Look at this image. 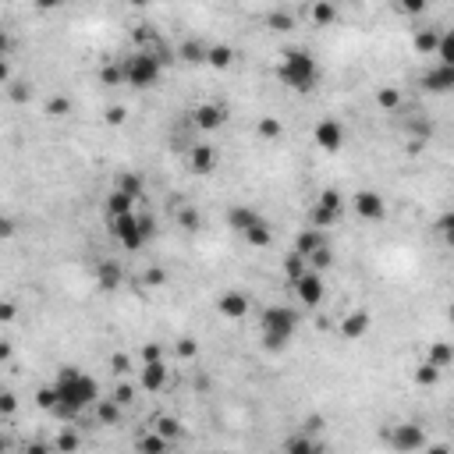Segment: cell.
Wrapping results in <instances>:
<instances>
[{"instance_id":"obj_55","label":"cell","mask_w":454,"mask_h":454,"mask_svg":"<svg viewBox=\"0 0 454 454\" xmlns=\"http://www.w3.org/2000/svg\"><path fill=\"white\" fill-rule=\"evenodd\" d=\"M0 411H4V416H11V411H14V398H11V394L0 398Z\"/></svg>"},{"instance_id":"obj_4","label":"cell","mask_w":454,"mask_h":454,"mask_svg":"<svg viewBox=\"0 0 454 454\" xmlns=\"http://www.w3.org/2000/svg\"><path fill=\"white\" fill-rule=\"evenodd\" d=\"M163 75V60L150 50H135L132 57H125V82L135 89H153Z\"/></svg>"},{"instance_id":"obj_27","label":"cell","mask_w":454,"mask_h":454,"mask_svg":"<svg viewBox=\"0 0 454 454\" xmlns=\"http://www.w3.org/2000/svg\"><path fill=\"white\" fill-rule=\"evenodd\" d=\"M433 231L440 235V241L447 245V249H454V210L440 213V217H437V224H433Z\"/></svg>"},{"instance_id":"obj_26","label":"cell","mask_w":454,"mask_h":454,"mask_svg":"<svg viewBox=\"0 0 454 454\" xmlns=\"http://www.w3.org/2000/svg\"><path fill=\"white\" fill-rule=\"evenodd\" d=\"M309 270V259L302 256V252H291V256H284V277H287V284H295L302 274Z\"/></svg>"},{"instance_id":"obj_8","label":"cell","mask_w":454,"mask_h":454,"mask_svg":"<svg viewBox=\"0 0 454 454\" xmlns=\"http://www.w3.org/2000/svg\"><path fill=\"white\" fill-rule=\"evenodd\" d=\"M422 89L433 93V96H444V93H454V64H437L422 75Z\"/></svg>"},{"instance_id":"obj_47","label":"cell","mask_w":454,"mask_h":454,"mask_svg":"<svg viewBox=\"0 0 454 454\" xmlns=\"http://www.w3.org/2000/svg\"><path fill=\"white\" fill-rule=\"evenodd\" d=\"M174 348H178V355H181V359H195V355H199V344L189 341V337H181Z\"/></svg>"},{"instance_id":"obj_31","label":"cell","mask_w":454,"mask_h":454,"mask_svg":"<svg viewBox=\"0 0 454 454\" xmlns=\"http://www.w3.org/2000/svg\"><path fill=\"white\" fill-rule=\"evenodd\" d=\"M437 47H440V32H433V29L416 32V50L419 53H437Z\"/></svg>"},{"instance_id":"obj_54","label":"cell","mask_w":454,"mask_h":454,"mask_svg":"<svg viewBox=\"0 0 454 454\" xmlns=\"http://www.w3.org/2000/svg\"><path fill=\"white\" fill-rule=\"evenodd\" d=\"M121 121H125V110H121V107L107 110V125H121Z\"/></svg>"},{"instance_id":"obj_37","label":"cell","mask_w":454,"mask_h":454,"mask_svg":"<svg viewBox=\"0 0 454 454\" xmlns=\"http://www.w3.org/2000/svg\"><path fill=\"white\" fill-rule=\"evenodd\" d=\"M316 202H320V206H326V210H334V213H344V199H341V192H337V189H323Z\"/></svg>"},{"instance_id":"obj_30","label":"cell","mask_w":454,"mask_h":454,"mask_svg":"<svg viewBox=\"0 0 454 454\" xmlns=\"http://www.w3.org/2000/svg\"><path fill=\"white\" fill-rule=\"evenodd\" d=\"M256 135L266 139V142H274V139L284 135V125H280L277 117H259V121H256Z\"/></svg>"},{"instance_id":"obj_51","label":"cell","mask_w":454,"mask_h":454,"mask_svg":"<svg viewBox=\"0 0 454 454\" xmlns=\"http://www.w3.org/2000/svg\"><path fill=\"white\" fill-rule=\"evenodd\" d=\"M110 369H114V373H128V355H114Z\"/></svg>"},{"instance_id":"obj_48","label":"cell","mask_w":454,"mask_h":454,"mask_svg":"<svg viewBox=\"0 0 454 454\" xmlns=\"http://www.w3.org/2000/svg\"><path fill=\"white\" fill-rule=\"evenodd\" d=\"M53 447L57 451H78V437H75V433H64V437H57Z\"/></svg>"},{"instance_id":"obj_56","label":"cell","mask_w":454,"mask_h":454,"mask_svg":"<svg viewBox=\"0 0 454 454\" xmlns=\"http://www.w3.org/2000/svg\"><path fill=\"white\" fill-rule=\"evenodd\" d=\"M57 4H64V0H36L39 11H50V8H57Z\"/></svg>"},{"instance_id":"obj_36","label":"cell","mask_w":454,"mask_h":454,"mask_svg":"<svg viewBox=\"0 0 454 454\" xmlns=\"http://www.w3.org/2000/svg\"><path fill=\"white\" fill-rule=\"evenodd\" d=\"M266 25H270L274 32H291L295 29V18L284 14V11H274V14H266Z\"/></svg>"},{"instance_id":"obj_45","label":"cell","mask_w":454,"mask_h":454,"mask_svg":"<svg viewBox=\"0 0 454 454\" xmlns=\"http://www.w3.org/2000/svg\"><path fill=\"white\" fill-rule=\"evenodd\" d=\"M156 429H160V433H163V437H167V440H174L178 433H181V422H178V419H167V416H163V419H156Z\"/></svg>"},{"instance_id":"obj_40","label":"cell","mask_w":454,"mask_h":454,"mask_svg":"<svg viewBox=\"0 0 454 454\" xmlns=\"http://www.w3.org/2000/svg\"><path fill=\"white\" fill-rule=\"evenodd\" d=\"M99 82L103 86H121V82H125V64H107L99 71Z\"/></svg>"},{"instance_id":"obj_34","label":"cell","mask_w":454,"mask_h":454,"mask_svg":"<svg viewBox=\"0 0 454 454\" xmlns=\"http://www.w3.org/2000/svg\"><path fill=\"white\" fill-rule=\"evenodd\" d=\"M440 373H444V369H437L433 362H422V366L416 369V383H419V387H433V383L440 380Z\"/></svg>"},{"instance_id":"obj_7","label":"cell","mask_w":454,"mask_h":454,"mask_svg":"<svg viewBox=\"0 0 454 454\" xmlns=\"http://www.w3.org/2000/svg\"><path fill=\"white\" fill-rule=\"evenodd\" d=\"M313 142L323 150V153H337L344 146V125L337 117H323L320 125L313 128Z\"/></svg>"},{"instance_id":"obj_53","label":"cell","mask_w":454,"mask_h":454,"mask_svg":"<svg viewBox=\"0 0 454 454\" xmlns=\"http://www.w3.org/2000/svg\"><path fill=\"white\" fill-rule=\"evenodd\" d=\"M316 429H323V416H309L305 419V433H316Z\"/></svg>"},{"instance_id":"obj_32","label":"cell","mask_w":454,"mask_h":454,"mask_svg":"<svg viewBox=\"0 0 454 454\" xmlns=\"http://www.w3.org/2000/svg\"><path fill=\"white\" fill-rule=\"evenodd\" d=\"M171 447V440L163 437V433L156 429V433H146V437L139 440V451H150V454H156V451H167Z\"/></svg>"},{"instance_id":"obj_5","label":"cell","mask_w":454,"mask_h":454,"mask_svg":"<svg viewBox=\"0 0 454 454\" xmlns=\"http://www.w3.org/2000/svg\"><path fill=\"white\" fill-rule=\"evenodd\" d=\"M110 235L114 241L121 245L125 252H139L142 245H146V231H142V224H139V213H121V217H110Z\"/></svg>"},{"instance_id":"obj_46","label":"cell","mask_w":454,"mask_h":454,"mask_svg":"<svg viewBox=\"0 0 454 454\" xmlns=\"http://www.w3.org/2000/svg\"><path fill=\"white\" fill-rule=\"evenodd\" d=\"M163 280H167V274H163L160 266H156V270H146V274L139 277V284H146V287H160Z\"/></svg>"},{"instance_id":"obj_23","label":"cell","mask_w":454,"mask_h":454,"mask_svg":"<svg viewBox=\"0 0 454 454\" xmlns=\"http://www.w3.org/2000/svg\"><path fill=\"white\" fill-rule=\"evenodd\" d=\"M241 238L249 241V245H256V249H270L274 231H270V224H266V220H259V224H252V227H249V231H245Z\"/></svg>"},{"instance_id":"obj_3","label":"cell","mask_w":454,"mask_h":454,"mask_svg":"<svg viewBox=\"0 0 454 454\" xmlns=\"http://www.w3.org/2000/svg\"><path fill=\"white\" fill-rule=\"evenodd\" d=\"M259 323H263V348L277 355L291 344L295 330H298V313H291L287 305H270V309H263Z\"/></svg>"},{"instance_id":"obj_12","label":"cell","mask_w":454,"mask_h":454,"mask_svg":"<svg viewBox=\"0 0 454 454\" xmlns=\"http://www.w3.org/2000/svg\"><path fill=\"white\" fill-rule=\"evenodd\" d=\"M390 444H394L398 451H422L426 447V433H422V426H398L394 433H390Z\"/></svg>"},{"instance_id":"obj_42","label":"cell","mask_w":454,"mask_h":454,"mask_svg":"<svg viewBox=\"0 0 454 454\" xmlns=\"http://www.w3.org/2000/svg\"><path fill=\"white\" fill-rule=\"evenodd\" d=\"M36 405L43 408V411H53V405H57V390H53V383L36 390Z\"/></svg>"},{"instance_id":"obj_28","label":"cell","mask_w":454,"mask_h":454,"mask_svg":"<svg viewBox=\"0 0 454 454\" xmlns=\"http://www.w3.org/2000/svg\"><path fill=\"white\" fill-rule=\"evenodd\" d=\"M284 451H287V454H313V451H323V447L313 440V433H305V437H291V440H284Z\"/></svg>"},{"instance_id":"obj_38","label":"cell","mask_w":454,"mask_h":454,"mask_svg":"<svg viewBox=\"0 0 454 454\" xmlns=\"http://www.w3.org/2000/svg\"><path fill=\"white\" fill-rule=\"evenodd\" d=\"M394 8H398L401 14H408V18H419V14H426L429 0H394Z\"/></svg>"},{"instance_id":"obj_22","label":"cell","mask_w":454,"mask_h":454,"mask_svg":"<svg viewBox=\"0 0 454 454\" xmlns=\"http://www.w3.org/2000/svg\"><path fill=\"white\" fill-rule=\"evenodd\" d=\"M121 408H125V405H121L117 398H99L96 401V419L103 426H117L121 422Z\"/></svg>"},{"instance_id":"obj_1","label":"cell","mask_w":454,"mask_h":454,"mask_svg":"<svg viewBox=\"0 0 454 454\" xmlns=\"http://www.w3.org/2000/svg\"><path fill=\"white\" fill-rule=\"evenodd\" d=\"M57 390V405H53V416L57 419H78L89 405L99 401V383L86 373H78L75 366H64L53 380Z\"/></svg>"},{"instance_id":"obj_15","label":"cell","mask_w":454,"mask_h":454,"mask_svg":"<svg viewBox=\"0 0 454 454\" xmlns=\"http://www.w3.org/2000/svg\"><path fill=\"white\" fill-rule=\"evenodd\" d=\"M217 309H220L227 320H241L245 313H249V295H241V291H227V295H220Z\"/></svg>"},{"instance_id":"obj_18","label":"cell","mask_w":454,"mask_h":454,"mask_svg":"<svg viewBox=\"0 0 454 454\" xmlns=\"http://www.w3.org/2000/svg\"><path fill=\"white\" fill-rule=\"evenodd\" d=\"M189 163H192L195 174H213L217 171V150L213 146H195L192 156H189Z\"/></svg>"},{"instance_id":"obj_17","label":"cell","mask_w":454,"mask_h":454,"mask_svg":"<svg viewBox=\"0 0 454 454\" xmlns=\"http://www.w3.org/2000/svg\"><path fill=\"white\" fill-rule=\"evenodd\" d=\"M121 280H125V274H121V266L114 259H107V263L96 266V284L103 287V291H114V287H121Z\"/></svg>"},{"instance_id":"obj_25","label":"cell","mask_w":454,"mask_h":454,"mask_svg":"<svg viewBox=\"0 0 454 454\" xmlns=\"http://www.w3.org/2000/svg\"><path fill=\"white\" fill-rule=\"evenodd\" d=\"M341 217L344 213H334V210H326V206H313V213H309V224L313 227H320V231H326V227H334V224H341Z\"/></svg>"},{"instance_id":"obj_57","label":"cell","mask_w":454,"mask_h":454,"mask_svg":"<svg viewBox=\"0 0 454 454\" xmlns=\"http://www.w3.org/2000/svg\"><path fill=\"white\" fill-rule=\"evenodd\" d=\"M0 316H4V320H11V316H14V305H11V302H4V309H0Z\"/></svg>"},{"instance_id":"obj_19","label":"cell","mask_w":454,"mask_h":454,"mask_svg":"<svg viewBox=\"0 0 454 454\" xmlns=\"http://www.w3.org/2000/svg\"><path fill=\"white\" fill-rule=\"evenodd\" d=\"M206 57H210V47L199 39H184L178 47V60H184V64H206Z\"/></svg>"},{"instance_id":"obj_24","label":"cell","mask_w":454,"mask_h":454,"mask_svg":"<svg viewBox=\"0 0 454 454\" xmlns=\"http://www.w3.org/2000/svg\"><path fill=\"white\" fill-rule=\"evenodd\" d=\"M132 206H135V199H132L128 192L114 189V192L107 195V220H110V217H121V213H132Z\"/></svg>"},{"instance_id":"obj_13","label":"cell","mask_w":454,"mask_h":454,"mask_svg":"<svg viewBox=\"0 0 454 454\" xmlns=\"http://www.w3.org/2000/svg\"><path fill=\"white\" fill-rule=\"evenodd\" d=\"M171 380V369L163 366V359L156 362H142V390H163Z\"/></svg>"},{"instance_id":"obj_14","label":"cell","mask_w":454,"mask_h":454,"mask_svg":"<svg viewBox=\"0 0 454 454\" xmlns=\"http://www.w3.org/2000/svg\"><path fill=\"white\" fill-rule=\"evenodd\" d=\"M263 217L252 210V206H231V210H227V227H231V231H238V235H245L249 231L252 224H259Z\"/></svg>"},{"instance_id":"obj_49","label":"cell","mask_w":454,"mask_h":454,"mask_svg":"<svg viewBox=\"0 0 454 454\" xmlns=\"http://www.w3.org/2000/svg\"><path fill=\"white\" fill-rule=\"evenodd\" d=\"M114 398H117L121 405H132V401H135V390H132L128 383H121V387L114 390Z\"/></svg>"},{"instance_id":"obj_41","label":"cell","mask_w":454,"mask_h":454,"mask_svg":"<svg viewBox=\"0 0 454 454\" xmlns=\"http://www.w3.org/2000/svg\"><path fill=\"white\" fill-rule=\"evenodd\" d=\"M178 224L184 227V231H199V224H202V217H199V210H192V206H184V210L178 213Z\"/></svg>"},{"instance_id":"obj_16","label":"cell","mask_w":454,"mask_h":454,"mask_svg":"<svg viewBox=\"0 0 454 454\" xmlns=\"http://www.w3.org/2000/svg\"><path fill=\"white\" fill-rule=\"evenodd\" d=\"M320 245H326V238H323V231H320V227H313V224H309V227H305V231H302V235L295 238V252H302V256L309 259V256H313V252L320 249Z\"/></svg>"},{"instance_id":"obj_39","label":"cell","mask_w":454,"mask_h":454,"mask_svg":"<svg viewBox=\"0 0 454 454\" xmlns=\"http://www.w3.org/2000/svg\"><path fill=\"white\" fill-rule=\"evenodd\" d=\"M330 263H334V252H330V245H320V249L309 256V266H313V270H320V274L326 270Z\"/></svg>"},{"instance_id":"obj_43","label":"cell","mask_w":454,"mask_h":454,"mask_svg":"<svg viewBox=\"0 0 454 454\" xmlns=\"http://www.w3.org/2000/svg\"><path fill=\"white\" fill-rule=\"evenodd\" d=\"M117 189H121V192H128L132 199H142V178H139V174H125Z\"/></svg>"},{"instance_id":"obj_29","label":"cell","mask_w":454,"mask_h":454,"mask_svg":"<svg viewBox=\"0 0 454 454\" xmlns=\"http://www.w3.org/2000/svg\"><path fill=\"white\" fill-rule=\"evenodd\" d=\"M235 60V50L231 47H224V43H217V47H210V57H206V64L210 68H217V71H224L227 64Z\"/></svg>"},{"instance_id":"obj_10","label":"cell","mask_w":454,"mask_h":454,"mask_svg":"<svg viewBox=\"0 0 454 454\" xmlns=\"http://www.w3.org/2000/svg\"><path fill=\"white\" fill-rule=\"evenodd\" d=\"M192 121H195L199 132H217V128H224L227 110L220 107V103H199L195 114H192Z\"/></svg>"},{"instance_id":"obj_52","label":"cell","mask_w":454,"mask_h":454,"mask_svg":"<svg viewBox=\"0 0 454 454\" xmlns=\"http://www.w3.org/2000/svg\"><path fill=\"white\" fill-rule=\"evenodd\" d=\"M160 359V348L156 344H146V348H142V362H156Z\"/></svg>"},{"instance_id":"obj_50","label":"cell","mask_w":454,"mask_h":454,"mask_svg":"<svg viewBox=\"0 0 454 454\" xmlns=\"http://www.w3.org/2000/svg\"><path fill=\"white\" fill-rule=\"evenodd\" d=\"M139 224H142V231H146V238H153V235H156V224H153V217H150V213H142V217H139Z\"/></svg>"},{"instance_id":"obj_33","label":"cell","mask_w":454,"mask_h":454,"mask_svg":"<svg viewBox=\"0 0 454 454\" xmlns=\"http://www.w3.org/2000/svg\"><path fill=\"white\" fill-rule=\"evenodd\" d=\"M377 103H380V110H398V107H401V93H398L394 86H383V89L377 93Z\"/></svg>"},{"instance_id":"obj_21","label":"cell","mask_w":454,"mask_h":454,"mask_svg":"<svg viewBox=\"0 0 454 454\" xmlns=\"http://www.w3.org/2000/svg\"><path fill=\"white\" fill-rule=\"evenodd\" d=\"M309 18H313V25H320V29L334 25V18H337L334 0H313V8H309Z\"/></svg>"},{"instance_id":"obj_44","label":"cell","mask_w":454,"mask_h":454,"mask_svg":"<svg viewBox=\"0 0 454 454\" xmlns=\"http://www.w3.org/2000/svg\"><path fill=\"white\" fill-rule=\"evenodd\" d=\"M47 114H53V117H68V114H71V99H68V96H53V99L47 103Z\"/></svg>"},{"instance_id":"obj_2","label":"cell","mask_w":454,"mask_h":454,"mask_svg":"<svg viewBox=\"0 0 454 454\" xmlns=\"http://www.w3.org/2000/svg\"><path fill=\"white\" fill-rule=\"evenodd\" d=\"M277 78L295 93H313L316 82H320V64L313 60V53H305V50H287L277 64Z\"/></svg>"},{"instance_id":"obj_35","label":"cell","mask_w":454,"mask_h":454,"mask_svg":"<svg viewBox=\"0 0 454 454\" xmlns=\"http://www.w3.org/2000/svg\"><path fill=\"white\" fill-rule=\"evenodd\" d=\"M437 57H440V64H454V29H447V32L440 36Z\"/></svg>"},{"instance_id":"obj_58","label":"cell","mask_w":454,"mask_h":454,"mask_svg":"<svg viewBox=\"0 0 454 454\" xmlns=\"http://www.w3.org/2000/svg\"><path fill=\"white\" fill-rule=\"evenodd\" d=\"M128 4H135V8H146V4H150V0H128Z\"/></svg>"},{"instance_id":"obj_6","label":"cell","mask_w":454,"mask_h":454,"mask_svg":"<svg viewBox=\"0 0 454 454\" xmlns=\"http://www.w3.org/2000/svg\"><path fill=\"white\" fill-rule=\"evenodd\" d=\"M295 291H298V298H302V305L305 309H320L323 305V295H326V287H323V274L320 270H313V266H309V270L291 284Z\"/></svg>"},{"instance_id":"obj_11","label":"cell","mask_w":454,"mask_h":454,"mask_svg":"<svg viewBox=\"0 0 454 454\" xmlns=\"http://www.w3.org/2000/svg\"><path fill=\"white\" fill-rule=\"evenodd\" d=\"M369 326H373V316H369L366 309H355V313H348L341 320V337L344 341H362L369 334Z\"/></svg>"},{"instance_id":"obj_9","label":"cell","mask_w":454,"mask_h":454,"mask_svg":"<svg viewBox=\"0 0 454 454\" xmlns=\"http://www.w3.org/2000/svg\"><path fill=\"white\" fill-rule=\"evenodd\" d=\"M355 213L362 220H369V224H380L387 217V202H383L380 192H359L355 195Z\"/></svg>"},{"instance_id":"obj_20","label":"cell","mask_w":454,"mask_h":454,"mask_svg":"<svg viewBox=\"0 0 454 454\" xmlns=\"http://www.w3.org/2000/svg\"><path fill=\"white\" fill-rule=\"evenodd\" d=\"M426 362H433L437 369L454 366V341H433L429 352H426Z\"/></svg>"}]
</instances>
